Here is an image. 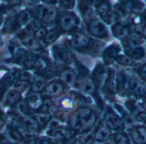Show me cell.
I'll list each match as a JSON object with an SVG mask.
<instances>
[{
  "mask_svg": "<svg viewBox=\"0 0 146 144\" xmlns=\"http://www.w3.org/2000/svg\"><path fill=\"white\" fill-rule=\"evenodd\" d=\"M96 121V113L89 108H81L70 117V127L78 132L90 129Z\"/></svg>",
  "mask_w": 146,
  "mask_h": 144,
  "instance_id": "cell-1",
  "label": "cell"
},
{
  "mask_svg": "<svg viewBox=\"0 0 146 144\" xmlns=\"http://www.w3.org/2000/svg\"><path fill=\"white\" fill-rule=\"evenodd\" d=\"M35 14L40 20L50 23L55 20L57 11L50 6H40L35 10Z\"/></svg>",
  "mask_w": 146,
  "mask_h": 144,
  "instance_id": "cell-2",
  "label": "cell"
},
{
  "mask_svg": "<svg viewBox=\"0 0 146 144\" xmlns=\"http://www.w3.org/2000/svg\"><path fill=\"white\" fill-rule=\"evenodd\" d=\"M52 53H53V57L56 60V61L60 64L67 65L72 61V57L70 52L63 46L53 47Z\"/></svg>",
  "mask_w": 146,
  "mask_h": 144,
  "instance_id": "cell-3",
  "label": "cell"
},
{
  "mask_svg": "<svg viewBox=\"0 0 146 144\" xmlns=\"http://www.w3.org/2000/svg\"><path fill=\"white\" fill-rule=\"evenodd\" d=\"M89 30L91 35L98 38H104L108 35L107 28L100 20H92L89 24Z\"/></svg>",
  "mask_w": 146,
  "mask_h": 144,
  "instance_id": "cell-4",
  "label": "cell"
},
{
  "mask_svg": "<svg viewBox=\"0 0 146 144\" xmlns=\"http://www.w3.org/2000/svg\"><path fill=\"white\" fill-rule=\"evenodd\" d=\"M78 21L75 15L65 13L60 17V26L64 31H70L78 26Z\"/></svg>",
  "mask_w": 146,
  "mask_h": 144,
  "instance_id": "cell-5",
  "label": "cell"
},
{
  "mask_svg": "<svg viewBox=\"0 0 146 144\" xmlns=\"http://www.w3.org/2000/svg\"><path fill=\"white\" fill-rule=\"evenodd\" d=\"M90 39L83 33H76L70 40V44L75 48H84L90 45Z\"/></svg>",
  "mask_w": 146,
  "mask_h": 144,
  "instance_id": "cell-6",
  "label": "cell"
},
{
  "mask_svg": "<svg viewBox=\"0 0 146 144\" xmlns=\"http://www.w3.org/2000/svg\"><path fill=\"white\" fill-rule=\"evenodd\" d=\"M106 123L110 129H112L114 130H120L123 128L122 120L112 111H108L106 114Z\"/></svg>",
  "mask_w": 146,
  "mask_h": 144,
  "instance_id": "cell-7",
  "label": "cell"
},
{
  "mask_svg": "<svg viewBox=\"0 0 146 144\" xmlns=\"http://www.w3.org/2000/svg\"><path fill=\"white\" fill-rule=\"evenodd\" d=\"M108 79V73L107 70L102 66H98L96 67L94 73H93V81L97 86L103 85Z\"/></svg>",
  "mask_w": 146,
  "mask_h": 144,
  "instance_id": "cell-8",
  "label": "cell"
},
{
  "mask_svg": "<svg viewBox=\"0 0 146 144\" xmlns=\"http://www.w3.org/2000/svg\"><path fill=\"white\" fill-rule=\"evenodd\" d=\"M97 11L101 17L108 23H111L114 19V15L111 11L110 7L106 2H103L97 7Z\"/></svg>",
  "mask_w": 146,
  "mask_h": 144,
  "instance_id": "cell-9",
  "label": "cell"
},
{
  "mask_svg": "<svg viewBox=\"0 0 146 144\" xmlns=\"http://www.w3.org/2000/svg\"><path fill=\"white\" fill-rule=\"evenodd\" d=\"M131 136L133 141L137 144H145L146 143V128L145 127H137L131 132Z\"/></svg>",
  "mask_w": 146,
  "mask_h": 144,
  "instance_id": "cell-10",
  "label": "cell"
},
{
  "mask_svg": "<svg viewBox=\"0 0 146 144\" xmlns=\"http://www.w3.org/2000/svg\"><path fill=\"white\" fill-rule=\"evenodd\" d=\"M78 87L84 94H92L96 91V84L92 80L88 78L82 79L78 83Z\"/></svg>",
  "mask_w": 146,
  "mask_h": 144,
  "instance_id": "cell-11",
  "label": "cell"
},
{
  "mask_svg": "<svg viewBox=\"0 0 146 144\" xmlns=\"http://www.w3.org/2000/svg\"><path fill=\"white\" fill-rule=\"evenodd\" d=\"M22 42L25 45V47L30 48V49H34V50H37L39 48H40V42L37 41V39L32 35L31 34H26L23 36H22Z\"/></svg>",
  "mask_w": 146,
  "mask_h": 144,
  "instance_id": "cell-12",
  "label": "cell"
},
{
  "mask_svg": "<svg viewBox=\"0 0 146 144\" xmlns=\"http://www.w3.org/2000/svg\"><path fill=\"white\" fill-rule=\"evenodd\" d=\"M26 103L28 104L29 108L37 110V109H40L41 107V105L43 104V99L37 93H30L27 97Z\"/></svg>",
  "mask_w": 146,
  "mask_h": 144,
  "instance_id": "cell-13",
  "label": "cell"
},
{
  "mask_svg": "<svg viewBox=\"0 0 146 144\" xmlns=\"http://www.w3.org/2000/svg\"><path fill=\"white\" fill-rule=\"evenodd\" d=\"M61 80L69 86H73L77 82V75L71 70H64L60 75Z\"/></svg>",
  "mask_w": 146,
  "mask_h": 144,
  "instance_id": "cell-14",
  "label": "cell"
},
{
  "mask_svg": "<svg viewBox=\"0 0 146 144\" xmlns=\"http://www.w3.org/2000/svg\"><path fill=\"white\" fill-rule=\"evenodd\" d=\"M112 30H113V34L115 37L119 38V39H124V38H126L129 35H130V31H129V29L121 24V23H115L113 28H112Z\"/></svg>",
  "mask_w": 146,
  "mask_h": 144,
  "instance_id": "cell-15",
  "label": "cell"
},
{
  "mask_svg": "<svg viewBox=\"0 0 146 144\" xmlns=\"http://www.w3.org/2000/svg\"><path fill=\"white\" fill-rule=\"evenodd\" d=\"M111 135V129L108 127V125L101 126L95 134L96 140L99 141H106L109 139Z\"/></svg>",
  "mask_w": 146,
  "mask_h": 144,
  "instance_id": "cell-16",
  "label": "cell"
},
{
  "mask_svg": "<svg viewBox=\"0 0 146 144\" xmlns=\"http://www.w3.org/2000/svg\"><path fill=\"white\" fill-rule=\"evenodd\" d=\"M126 55L129 56L132 60H139L145 56V51L142 47L127 48Z\"/></svg>",
  "mask_w": 146,
  "mask_h": 144,
  "instance_id": "cell-17",
  "label": "cell"
},
{
  "mask_svg": "<svg viewBox=\"0 0 146 144\" xmlns=\"http://www.w3.org/2000/svg\"><path fill=\"white\" fill-rule=\"evenodd\" d=\"M32 21V14L29 11H21L16 17V22L19 26H25Z\"/></svg>",
  "mask_w": 146,
  "mask_h": 144,
  "instance_id": "cell-18",
  "label": "cell"
},
{
  "mask_svg": "<svg viewBox=\"0 0 146 144\" xmlns=\"http://www.w3.org/2000/svg\"><path fill=\"white\" fill-rule=\"evenodd\" d=\"M23 125L27 130L31 132H38L40 128L36 120L30 117H26L23 120Z\"/></svg>",
  "mask_w": 146,
  "mask_h": 144,
  "instance_id": "cell-19",
  "label": "cell"
},
{
  "mask_svg": "<svg viewBox=\"0 0 146 144\" xmlns=\"http://www.w3.org/2000/svg\"><path fill=\"white\" fill-rule=\"evenodd\" d=\"M21 98L20 92L15 91V90H11L7 92V94L5 97V105H12L19 102Z\"/></svg>",
  "mask_w": 146,
  "mask_h": 144,
  "instance_id": "cell-20",
  "label": "cell"
},
{
  "mask_svg": "<svg viewBox=\"0 0 146 144\" xmlns=\"http://www.w3.org/2000/svg\"><path fill=\"white\" fill-rule=\"evenodd\" d=\"M142 43H143L142 38L137 34H131L127 36V40H126V44L128 47L127 48L141 47Z\"/></svg>",
  "mask_w": 146,
  "mask_h": 144,
  "instance_id": "cell-21",
  "label": "cell"
},
{
  "mask_svg": "<svg viewBox=\"0 0 146 144\" xmlns=\"http://www.w3.org/2000/svg\"><path fill=\"white\" fill-rule=\"evenodd\" d=\"M64 89V86L61 83L52 82L49 84L46 88V93L48 95H58Z\"/></svg>",
  "mask_w": 146,
  "mask_h": 144,
  "instance_id": "cell-22",
  "label": "cell"
},
{
  "mask_svg": "<svg viewBox=\"0 0 146 144\" xmlns=\"http://www.w3.org/2000/svg\"><path fill=\"white\" fill-rule=\"evenodd\" d=\"M131 89L137 95L143 97L146 95V84L143 81H133Z\"/></svg>",
  "mask_w": 146,
  "mask_h": 144,
  "instance_id": "cell-23",
  "label": "cell"
},
{
  "mask_svg": "<svg viewBox=\"0 0 146 144\" xmlns=\"http://www.w3.org/2000/svg\"><path fill=\"white\" fill-rule=\"evenodd\" d=\"M35 55L32 54H23L20 57V60L22 61V64L26 67H32L35 65V62L36 60Z\"/></svg>",
  "mask_w": 146,
  "mask_h": 144,
  "instance_id": "cell-24",
  "label": "cell"
},
{
  "mask_svg": "<svg viewBox=\"0 0 146 144\" xmlns=\"http://www.w3.org/2000/svg\"><path fill=\"white\" fill-rule=\"evenodd\" d=\"M119 48L117 46H110L108 48H106L105 52H104V55L105 57H107L108 59H116L119 54Z\"/></svg>",
  "mask_w": 146,
  "mask_h": 144,
  "instance_id": "cell-25",
  "label": "cell"
},
{
  "mask_svg": "<svg viewBox=\"0 0 146 144\" xmlns=\"http://www.w3.org/2000/svg\"><path fill=\"white\" fill-rule=\"evenodd\" d=\"M35 119L36 120V122L38 123V124H39L40 127H46L47 125V123L51 120L50 116L48 115V113H40V114H38Z\"/></svg>",
  "mask_w": 146,
  "mask_h": 144,
  "instance_id": "cell-26",
  "label": "cell"
},
{
  "mask_svg": "<svg viewBox=\"0 0 146 144\" xmlns=\"http://www.w3.org/2000/svg\"><path fill=\"white\" fill-rule=\"evenodd\" d=\"M45 87V80L44 79H42L41 77H36L33 82V86H32V89L34 92H40L44 89Z\"/></svg>",
  "mask_w": 146,
  "mask_h": 144,
  "instance_id": "cell-27",
  "label": "cell"
},
{
  "mask_svg": "<svg viewBox=\"0 0 146 144\" xmlns=\"http://www.w3.org/2000/svg\"><path fill=\"white\" fill-rule=\"evenodd\" d=\"M58 35H59V34H58V30L52 29V30H50L48 33H46V36L44 37V40L47 44H50V43L54 42L58 39Z\"/></svg>",
  "mask_w": 146,
  "mask_h": 144,
  "instance_id": "cell-28",
  "label": "cell"
},
{
  "mask_svg": "<svg viewBox=\"0 0 146 144\" xmlns=\"http://www.w3.org/2000/svg\"><path fill=\"white\" fill-rule=\"evenodd\" d=\"M8 136L14 141H21L23 139L22 134L15 128H10L8 130Z\"/></svg>",
  "mask_w": 146,
  "mask_h": 144,
  "instance_id": "cell-29",
  "label": "cell"
},
{
  "mask_svg": "<svg viewBox=\"0 0 146 144\" xmlns=\"http://www.w3.org/2000/svg\"><path fill=\"white\" fill-rule=\"evenodd\" d=\"M115 60L119 65H121L123 66H130L132 65V60L129 56H127L126 54H125V55L119 54Z\"/></svg>",
  "mask_w": 146,
  "mask_h": 144,
  "instance_id": "cell-30",
  "label": "cell"
},
{
  "mask_svg": "<svg viewBox=\"0 0 146 144\" xmlns=\"http://www.w3.org/2000/svg\"><path fill=\"white\" fill-rule=\"evenodd\" d=\"M17 110L19 111V112L24 116V117H29V106L28 105V104L26 102H18L17 104Z\"/></svg>",
  "mask_w": 146,
  "mask_h": 144,
  "instance_id": "cell-31",
  "label": "cell"
},
{
  "mask_svg": "<svg viewBox=\"0 0 146 144\" xmlns=\"http://www.w3.org/2000/svg\"><path fill=\"white\" fill-rule=\"evenodd\" d=\"M28 87H29L28 82L23 81V80H17V81H16V82L13 84V86H12L13 90H15V91H17V92H18L25 91Z\"/></svg>",
  "mask_w": 146,
  "mask_h": 144,
  "instance_id": "cell-32",
  "label": "cell"
},
{
  "mask_svg": "<svg viewBox=\"0 0 146 144\" xmlns=\"http://www.w3.org/2000/svg\"><path fill=\"white\" fill-rule=\"evenodd\" d=\"M34 66L39 70V71H44V70H46L47 67H48V64L46 62V60H44L43 58H37L35 62V65Z\"/></svg>",
  "mask_w": 146,
  "mask_h": 144,
  "instance_id": "cell-33",
  "label": "cell"
},
{
  "mask_svg": "<svg viewBox=\"0 0 146 144\" xmlns=\"http://www.w3.org/2000/svg\"><path fill=\"white\" fill-rule=\"evenodd\" d=\"M116 144H129V140L128 137L123 134V133H119L116 135L115 139H114Z\"/></svg>",
  "mask_w": 146,
  "mask_h": 144,
  "instance_id": "cell-34",
  "label": "cell"
},
{
  "mask_svg": "<svg viewBox=\"0 0 146 144\" xmlns=\"http://www.w3.org/2000/svg\"><path fill=\"white\" fill-rule=\"evenodd\" d=\"M40 22L38 20H32L29 23V29L30 31H37L39 29H40Z\"/></svg>",
  "mask_w": 146,
  "mask_h": 144,
  "instance_id": "cell-35",
  "label": "cell"
},
{
  "mask_svg": "<svg viewBox=\"0 0 146 144\" xmlns=\"http://www.w3.org/2000/svg\"><path fill=\"white\" fill-rule=\"evenodd\" d=\"M61 5L64 9H72L75 5V0H61Z\"/></svg>",
  "mask_w": 146,
  "mask_h": 144,
  "instance_id": "cell-36",
  "label": "cell"
},
{
  "mask_svg": "<svg viewBox=\"0 0 146 144\" xmlns=\"http://www.w3.org/2000/svg\"><path fill=\"white\" fill-rule=\"evenodd\" d=\"M17 77L19 79V80H23L26 82H28L31 80V75L29 73H27V72H21V73L18 74Z\"/></svg>",
  "mask_w": 146,
  "mask_h": 144,
  "instance_id": "cell-37",
  "label": "cell"
},
{
  "mask_svg": "<svg viewBox=\"0 0 146 144\" xmlns=\"http://www.w3.org/2000/svg\"><path fill=\"white\" fill-rule=\"evenodd\" d=\"M46 29H44V28H40V29H39L36 32H35V38L36 39H44V37L46 36Z\"/></svg>",
  "mask_w": 146,
  "mask_h": 144,
  "instance_id": "cell-38",
  "label": "cell"
},
{
  "mask_svg": "<svg viewBox=\"0 0 146 144\" xmlns=\"http://www.w3.org/2000/svg\"><path fill=\"white\" fill-rule=\"evenodd\" d=\"M72 101L70 99V98H63L62 99V101H61V105H62V107H64V108H65V109H70V108H71L72 107Z\"/></svg>",
  "mask_w": 146,
  "mask_h": 144,
  "instance_id": "cell-39",
  "label": "cell"
},
{
  "mask_svg": "<svg viewBox=\"0 0 146 144\" xmlns=\"http://www.w3.org/2000/svg\"><path fill=\"white\" fill-rule=\"evenodd\" d=\"M136 118L142 123H146V111H139L136 115Z\"/></svg>",
  "mask_w": 146,
  "mask_h": 144,
  "instance_id": "cell-40",
  "label": "cell"
},
{
  "mask_svg": "<svg viewBox=\"0 0 146 144\" xmlns=\"http://www.w3.org/2000/svg\"><path fill=\"white\" fill-rule=\"evenodd\" d=\"M88 4L92 5V6H96L98 7L101 4H102L104 2V0H87Z\"/></svg>",
  "mask_w": 146,
  "mask_h": 144,
  "instance_id": "cell-41",
  "label": "cell"
},
{
  "mask_svg": "<svg viewBox=\"0 0 146 144\" xmlns=\"http://www.w3.org/2000/svg\"><path fill=\"white\" fill-rule=\"evenodd\" d=\"M139 73H140L141 77L146 81V65H143V66L140 68Z\"/></svg>",
  "mask_w": 146,
  "mask_h": 144,
  "instance_id": "cell-42",
  "label": "cell"
},
{
  "mask_svg": "<svg viewBox=\"0 0 146 144\" xmlns=\"http://www.w3.org/2000/svg\"><path fill=\"white\" fill-rule=\"evenodd\" d=\"M42 1L48 5H54L58 2V0H42Z\"/></svg>",
  "mask_w": 146,
  "mask_h": 144,
  "instance_id": "cell-43",
  "label": "cell"
},
{
  "mask_svg": "<svg viewBox=\"0 0 146 144\" xmlns=\"http://www.w3.org/2000/svg\"><path fill=\"white\" fill-rule=\"evenodd\" d=\"M142 108L146 111V98H141V103H140Z\"/></svg>",
  "mask_w": 146,
  "mask_h": 144,
  "instance_id": "cell-44",
  "label": "cell"
},
{
  "mask_svg": "<svg viewBox=\"0 0 146 144\" xmlns=\"http://www.w3.org/2000/svg\"><path fill=\"white\" fill-rule=\"evenodd\" d=\"M23 1L26 4H29V5H35L39 1V0H23Z\"/></svg>",
  "mask_w": 146,
  "mask_h": 144,
  "instance_id": "cell-45",
  "label": "cell"
},
{
  "mask_svg": "<svg viewBox=\"0 0 146 144\" xmlns=\"http://www.w3.org/2000/svg\"><path fill=\"white\" fill-rule=\"evenodd\" d=\"M103 144H116V142H115L114 140H108Z\"/></svg>",
  "mask_w": 146,
  "mask_h": 144,
  "instance_id": "cell-46",
  "label": "cell"
},
{
  "mask_svg": "<svg viewBox=\"0 0 146 144\" xmlns=\"http://www.w3.org/2000/svg\"><path fill=\"white\" fill-rule=\"evenodd\" d=\"M142 33H143V35L146 37V25L143 27V30H142Z\"/></svg>",
  "mask_w": 146,
  "mask_h": 144,
  "instance_id": "cell-47",
  "label": "cell"
},
{
  "mask_svg": "<svg viewBox=\"0 0 146 144\" xmlns=\"http://www.w3.org/2000/svg\"><path fill=\"white\" fill-rule=\"evenodd\" d=\"M2 23H3V17H2L1 13H0V26L2 25Z\"/></svg>",
  "mask_w": 146,
  "mask_h": 144,
  "instance_id": "cell-48",
  "label": "cell"
},
{
  "mask_svg": "<svg viewBox=\"0 0 146 144\" xmlns=\"http://www.w3.org/2000/svg\"><path fill=\"white\" fill-rule=\"evenodd\" d=\"M2 44H3V41H2V39H1V36H0V47L2 46Z\"/></svg>",
  "mask_w": 146,
  "mask_h": 144,
  "instance_id": "cell-49",
  "label": "cell"
},
{
  "mask_svg": "<svg viewBox=\"0 0 146 144\" xmlns=\"http://www.w3.org/2000/svg\"><path fill=\"white\" fill-rule=\"evenodd\" d=\"M2 124H3V122H2L1 120H0V128L2 127Z\"/></svg>",
  "mask_w": 146,
  "mask_h": 144,
  "instance_id": "cell-50",
  "label": "cell"
},
{
  "mask_svg": "<svg viewBox=\"0 0 146 144\" xmlns=\"http://www.w3.org/2000/svg\"><path fill=\"white\" fill-rule=\"evenodd\" d=\"M145 54H146V53H145Z\"/></svg>",
  "mask_w": 146,
  "mask_h": 144,
  "instance_id": "cell-51",
  "label": "cell"
}]
</instances>
